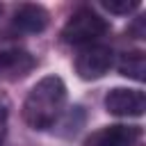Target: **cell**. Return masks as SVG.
Listing matches in <instances>:
<instances>
[{"label":"cell","mask_w":146,"mask_h":146,"mask_svg":"<svg viewBox=\"0 0 146 146\" xmlns=\"http://www.w3.org/2000/svg\"><path fill=\"white\" fill-rule=\"evenodd\" d=\"M66 105V84L59 75L41 78L25 96L23 119L32 130H48L57 123Z\"/></svg>","instance_id":"1"},{"label":"cell","mask_w":146,"mask_h":146,"mask_svg":"<svg viewBox=\"0 0 146 146\" xmlns=\"http://www.w3.org/2000/svg\"><path fill=\"white\" fill-rule=\"evenodd\" d=\"M107 30H110V23L98 11H94L91 7H80L66 21L62 30V39L73 46H89V43H96L103 34H107Z\"/></svg>","instance_id":"2"},{"label":"cell","mask_w":146,"mask_h":146,"mask_svg":"<svg viewBox=\"0 0 146 146\" xmlns=\"http://www.w3.org/2000/svg\"><path fill=\"white\" fill-rule=\"evenodd\" d=\"M114 62V52L105 43H89L75 57V73L82 80H98L103 78Z\"/></svg>","instance_id":"3"},{"label":"cell","mask_w":146,"mask_h":146,"mask_svg":"<svg viewBox=\"0 0 146 146\" xmlns=\"http://www.w3.org/2000/svg\"><path fill=\"white\" fill-rule=\"evenodd\" d=\"M105 110L114 116H141L146 110V96L139 89L114 87L105 94Z\"/></svg>","instance_id":"4"},{"label":"cell","mask_w":146,"mask_h":146,"mask_svg":"<svg viewBox=\"0 0 146 146\" xmlns=\"http://www.w3.org/2000/svg\"><path fill=\"white\" fill-rule=\"evenodd\" d=\"M141 137V128L139 125H123V123H114V125H105L96 132H91L84 141V146H135Z\"/></svg>","instance_id":"5"},{"label":"cell","mask_w":146,"mask_h":146,"mask_svg":"<svg viewBox=\"0 0 146 146\" xmlns=\"http://www.w3.org/2000/svg\"><path fill=\"white\" fill-rule=\"evenodd\" d=\"M34 57L23 48H0V80L14 82L34 68Z\"/></svg>","instance_id":"6"},{"label":"cell","mask_w":146,"mask_h":146,"mask_svg":"<svg viewBox=\"0 0 146 146\" xmlns=\"http://www.w3.org/2000/svg\"><path fill=\"white\" fill-rule=\"evenodd\" d=\"M48 11L41 7V5H21L14 14V25L21 30V32H27V34H39L48 27Z\"/></svg>","instance_id":"7"},{"label":"cell","mask_w":146,"mask_h":146,"mask_svg":"<svg viewBox=\"0 0 146 146\" xmlns=\"http://www.w3.org/2000/svg\"><path fill=\"white\" fill-rule=\"evenodd\" d=\"M119 73L125 75V78H132L137 82H141L146 75V59H144V52L141 50H130V52H123L119 57V64H116Z\"/></svg>","instance_id":"8"},{"label":"cell","mask_w":146,"mask_h":146,"mask_svg":"<svg viewBox=\"0 0 146 146\" xmlns=\"http://www.w3.org/2000/svg\"><path fill=\"white\" fill-rule=\"evenodd\" d=\"M100 5L110 14H130L139 7V0H103Z\"/></svg>","instance_id":"9"},{"label":"cell","mask_w":146,"mask_h":146,"mask_svg":"<svg viewBox=\"0 0 146 146\" xmlns=\"http://www.w3.org/2000/svg\"><path fill=\"white\" fill-rule=\"evenodd\" d=\"M5 132H7V110H5V107H0V146H2Z\"/></svg>","instance_id":"10"}]
</instances>
